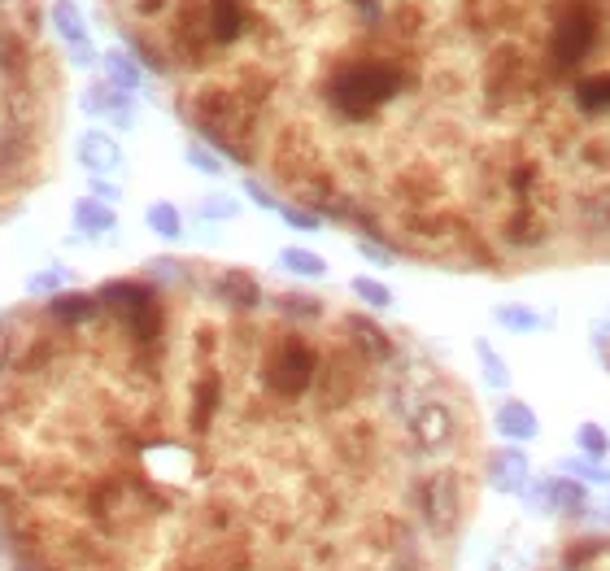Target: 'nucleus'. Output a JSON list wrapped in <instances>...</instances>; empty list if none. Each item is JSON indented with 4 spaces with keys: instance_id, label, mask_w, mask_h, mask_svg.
Listing matches in <instances>:
<instances>
[{
    "instance_id": "obj_1",
    "label": "nucleus",
    "mask_w": 610,
    "mask_h": 571,
    "mask_svg": "<svg viewBox=\"0 0 610 571\" xmlns=\"http://www.w3.org/2000/svg\"><path fill=\"white\" fill-rule=\"evenodd\" d=\"M488 471L406 328L201 257L0 319L5 571H458Z\"/></svg>"
},
{
    "instance_id": "obj_2",
    "label": "nucleus",
    "mask_w": 610,
    "mask_h": 571,
    "mask_svg": "<svg viewBox=\"0 0 610 571\" xmlns=\"http://www.w3.org/2000/svg\"><path fill=\"white\" fill-rule=\"evenodd\" d=\"M288 218L445 270L610 262V0H101Z\"/></svg>"
},
{
    "instance_id": "obj_3",
    "label": "nucleus",
    "mask_w": 610,
    "mask_h": 571,
    "mask_svg": "<svg viewBox=\"0 0 610 571\" xmlns=\"http://www.w3.org/2000/svg\"><path fill=\"white\" fill-rule=\"evenodd\" d=\"M62 84L45 0H0V223H10L58 166Z\"/></svg>"
},
{
    "instance_id": "obj_4",
    "label": "nucleus",
    "mask_w": 610,
    "mask_h": 571,
    "mask_svg": "<svg viewBox=\"0 0 610 571\" xmlns=\"http://www.w3.org/2000/svg\"><path fill=\"white\" fill-rule=\"evenodd\" d=\"M532 571H610V532L567 541L545 562H536Z\"/></svg>"
},
{
    "instance_id": "obj_5",
    "label": "nucleus",
    "mask_w": 610,
    "mask_h": 571,
    "mask_svg": "<svg viewBox=\"0 0 610 571\" xmlns=\"http://www.w3.org/2000/svg\"><path fill=\"white\" fill-rule=\"evenodd\" d=\"M53 23H58V31L71 40L75 62H79V66H88V62H92V45H88V27H84L79 5H71V0H58V5H53Z\"/></svg>"
},
{
    "instance_id": "obj_6",
    "label": "nucleus",
    "mask_w": 610,
    "mask_h": 571,
    "mask_svg": "<svg viewBox=\"0 0 610 571\" xmlns=\"http://www.w3.org/2000/svg\"><path fill=\"white\" fill-rule=\"evenodd\" d=\"M84 101H88V110H92V114H110V118H118V123H127V114H131L127 88H118L114 79H105V84H92Z\"/></svg>"
},
{
    "instance_id": "obj_7",
    "label": "nucleus",
    "mask_w": 610,
    "mask_h": 571,
    "mask_svg": "<svg viewBox=\"0 0 610 571\" xmlns=\"http://www.w3.org/2000/svg\"><path fill=\"white\" fill-rule=\"evenodd\" d=\"M79 153H84L88 170H118V144L105 140V136H84L79 140Z\"/></svg>"
},
{
    "instance_id": "obj_8",
    "label": "nucleus",
    "mask_w": 610,
    "mask_h": 571,
    "mask_svg": "<svg viewBox=\"0 0 610 571\" xmlns=\"http://www.w3.org/2000/svg\"><path fill=\"white\" fill-rule=\"evenodd\" d=\"M75 223H79L88 236H101V231L114 227V210H105L101 196H84V201L75 205Z\"/></svg>"
},
{
    "instance_id": "obj_9",
    "label": "nucleus",
    "mask_w": 610,
    "mask_h": 571,
    "mask_svg": "<svg viewBox=\"0 0 610 571\" xmlns=\"http://www.w3.org/2000/svg\"><path fill=\"white\" fill-rule=\"evenodd\" d=\"M149 223H153L162 236H179V214H175L170 205H153V210H149Z\"/></svg>"
},
{
    "instance_id": "obj_10",
    "label": "nucleus",
    "mask_w": 610,
    "mask_h": 571,
    "mask_svg": "<svg viewBox=\"0 0 610 571\" xmlns=\"http://www.w3.org/2000/svg\"><path fill=\"white\" fill-rule=\"evenodd\" d=\"M283 262H288L292 270H301V275H319V270H323V262H319L315 253H296V249H288Z\"/></svg>"
},
{
    "instance_id": "obj_11",
    "label": "nucleus",
    "mask_w": 610,
    "mask_h": 571,
    "mask_svg": "<svg viewBox=\"0 0 610 571\" xmlns=\"http://www.w3.org/2000/svg\"><path fill=\"white\" fill-rule=\"evenodd\" d=\"M354 289H358V293H363V297H367V302H376V306H380V302H384V297H389V293H384V289H380V283H371V279H358V283H354Z\"/></svg>"
}]
</instances>
